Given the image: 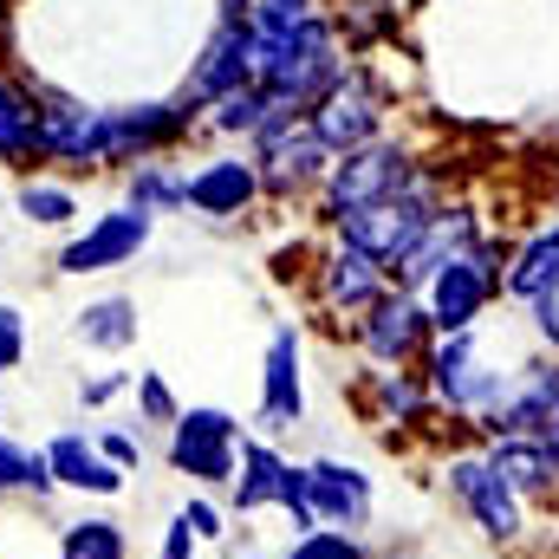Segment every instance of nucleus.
I'll list each match as a JSON object with an SVG mask.
<instances>
[{"label": "nucleus", "mask_w": 559, "mask_h": 559, "mask_svg": "<svg viewBox=\"0 0 559 559\" xmlns=\"http://www.w3.org/2000/svg\"><path fill=\"white\" fill-rule=\"evenodd\" d=\"M345 39H338V26H332V13L319 7L312 20H299L286 39L274 46H254V85L274 98L286 118H306L338 79H345Z\"/></svg>", "instance_id": "1"}, {"label": "nucleus", "mask_w": 559, "mask_h": 559, "mask_svg": "<svg viewBox=\"0 0 559 559\" xmlns=\"http://www.w3.org/2000/svg\"><path fill=\"white\" fill-rule=\"evenodd\" d=\"M442 202H449L442 169H429V163H423V176L404 189V195L338 215V222H332V241H338V248H352V254H365V261H378V267L391 274V267H397V261L423 241V228H429V215H436Z\"/></svg>", "instance_id": "2"}, {"label": "nucleus", "mask_w": 559, "mask_h": 559, "mask_svg": "<svg viewBox=\"0 0 559 559\" xmlns=\"http://www.w3.org/2000/svg\"><path fill=\"white\" fill-rule=\"evenodd\" d=\"M423 176V156L417 143L404 138H384L365 143V150H345L338 163H332V176L319 182V195H312V215L332 228L338 215H352V209H371V202H391V195H404L411 182Z\"/></svg>", "instance_id": "3"}, {"label": "nucleus", "mask_w": 559, "mask_h": 559, "mask_svg": "<svg viewBox=\"0 0 559 559\" xmlns=\"http://www.w3.org/2000/svg\"><path fill=\"white\" fill-rule=\"evenodd\" d=\"M228 514L235 521H254V514H286L293 540L312 534V501H306V462H293L280 442L254 436L241 442V462H235V481H228Z\"/></svg>", "instance_id": "4"}, {"label": "nucleus", "mask_w": 559, "mask_h": 559, "mask_svg": "<svg viewBox=\"0 0 559 559\" xmlns=\"http://www.w3.org/2000/svg\"><path fill=\"white\" fill-rule=\"evenodd\" d=\"M501 267H508V248H501V235H481L468 254H455L442 274L423 286V312H429V325H436V338H449V332H475L481 319H488V306L501 299Z\"/></svg>", "instance_id": "5"}, {"label": "nucleus", "mask_w": 559, "mask_h": 559, "mask_svg": "<svg viewBox=\"0 0 559 559\" xmlns=\"http://www.w3.org/2000/svg\"><path fill=\"white\" fill-rule=\"evenodd\" d=\"M436 475H442L449 501L462 508V521H468L488 547H521V540H527V501L488 468L481 442H475V449H449Z\"/></svg>", "instance_id": "6"}, {"label": "nucleus", "mask_w": 559, "mask_h": 559, "mask_svg": "<svg viewBox=\"0 0 559 559\" xmlns=\"http://www.w3.org/2000/svg\"><path fill=\"white\" fill-rule=\"evenodd\" d=\"M241 442H248V423L222 404H182L176 429L163 436V468L195 481V488H228L235 481V462H241Z\"/></svg>", "instance_id": "7"}, {"label": "nucleus", "mask_w": 559, "mask_h": 559, "mask_svg": "<svg viewBox=\"0 0 559 559\" xmlns=\"http://www.w3.org/2000/svg\"><path fill=\"white\" fill-rule=\"evenodd\" d=\"M202 131V111L189 98H131V105H105V169H138L150 156H176L182 143Z\"/></svg>", "instance_id": "8"}, {"label": "nucleus", "mask_w": 559, "mask_h": 559, "mask_svg": "<svg viewBox=\"0 0 559 559\" xmlns=\"http://www.w3.org/2000/svg\"><path fill=\"white\" fill-rule=\"evenodd\" d=\"M248 156L261 169V202H312L338 163V150L306 118H267V131L248 143Z\"/></svg>", "instance_id": "9"}, {"label": "nucleus", "mask_w": 559, "mask_h": 559, "mask_svg": "<svg viewBox=\"0 0 559 559\" xmlns=\"http://www.w3.org/2000/svg\"><path fill=\"white\" fill-rule=\"evenodd\" d=\"M33 150H39V169L105 176V105H92L79 92H39Z\"/></svg>", "instance_id": "10"}, {"label": "nucleus", "mask_w": 559, "mask_h": 559, "mask_svg": "<svg viewBox=\"0 0 559 559\" xmlns=\"http://www.w3.org/2000/svg\"><path fill=\"white\" fill-rule=\"evenodd\" d=\"M306 124L332 143L338 156L345 150H365V143H378L391 131V92H384V79L371 66H345V79L306 111Z\"/></svg>", "instance_id": "11"}, {"label": "nucleus", "mask_w": 559, "mask_h": 559, "mask_svg": "<svg viewBox=\"0 0 559 559\" xmlns=\"http://www.w3.org/2000/svg\"><path fill=\"white\" fill-rule=\"evenodd\" d=\"M352 345H358V358H365L371 371H417L423 352L436 345V325H429V312H423L417 293L391 286V293L352 325Z\"/></svg>", "instance_id": "12"}, {"label": "nucleus", "mask_w": 559, "mask_h": 559, "mask_svg": "<svg viewBox=\"0 0 559 559\" xmlns=\"http://www.w3.org/2000/svg\"><path fill=\"white\" fill-rule=\"evenodd\" d=\"M306 429V332L299 319H274L267 352H261V404H254V436H293Z\"/></svg>", "instance_id": "13"}, {"label": "nucleus", "mask_w": 559, "mask_h": 559, "mask_svg": "<svg viewBox=\"0 0 559 559\" xmlns=\"http://www.w3.org/2000/svg\"><path fill=\"white\" fill-rule=\"evenodd\" d=\"M150 235H156V222L138 215V209H98L85 228H72L66 235V248H59V274L66 280H92V274H118V267H138V254L150 248Z\"/></svg>", "instance_id": "14"}, {"label": "nucleus", "mask_w": 559, "mask_h": 559, "mask_svg": "<svg viewBox=\"0 0 559 559\" xmlns=\"http://www.w3.org/2000/svg\"><path fill=\"white\" fill-rule=\"evenodd\" d=\"M306 501H312V521L338 527V534H371V521H378V481L345 455L306 462Z\"/></svg>", "instance_id": "15"}, {"label": "nucleus", "mask_w": 559, "mask_h": 559, "mask_svg": "<svg viewBox=\"0 0 559 559\" xmlns=\"http://www.w3.org/2000/svg\"><path fill=\"white\" fill-rule=\"evenodd\" d=\"M391 293V274L378 267V261H365V254H352V248H325L319 261H312V299H319V312L332 319V325H358L378 299Z\"/></svg>", "instance_id": "16"}, {"label": "nucleus", "mask_w": 559, "mask_h": 559, "mask_svg": "<svg viewBox=\"0 0 559 559\" xmlns=\"http://www.w3.org/2000/svg\"><path fill=\"white\" fill-rule=\"evenodd\" d=\"M261 209V169L248 150H215V156H195L189 169V215L202 222H241Z\"/></svg>", "instance_id": "17"}, {"label": "nucleus", "mask_w": 559, "mask_h": 559, "mask_svg": "<svg viewBox=\"0 0 559 559\" xmlns=\"http://www.w3.org/2000/svg\"><path fill=\"white\" fill-rule=\"evenodd\" d=\"M241 85H254V39H248V26H209V39H202V52L189 59V72H182V85H176V98H189L195 111H209L215 98H228V92H241Z\"/></svg>", "instance_id": "18"}, {"label": "nucleus", "mask_w": 559, "mask_h": 559, "mask_svg": "<svg viewBox=\"0 0 559 559\" xmlns=\"http://www.w3.org/2000/svg\"><path fill=\"white\" fill-rule=\"evenodd\" d=\"M488 228H481V209L475 202H442L436 215H429V228H423V241L391 267V286H404V293H423L429 280L442 274L455 254H468L475 241H481Z\"/></svg>", "instance_id": "19"}, {"label": "nucleus", "mask_w": 559, "mask_h": 559, "mask_svg": "<svg viewBox=\"0 0 559 559\" xmlns=\"http://www.w3.org/2000/svg\"><path fill=\"white\" fill-rule=\"evenodd\" d=\"M39 455H46V468H52V488H59V495H79V501H118V495L131 488V475H124V468H111V462L92 449V436H85V429H52V436L39 442Z\"/></svg>", "instance_id": "20"}, {"label": "nucleus", "mask_w": 559, "mask_h": 559, "mask_svg": "<svg viewBox=\"0 0 559 559\" xmlns=\"http://www.w3.org/2000/svg\"><path fill=\"white\" fill-rule=\"evenodd\" d=\"M481 455H488V468H495L527 508H554L559 501V462L540 436H495V442H481Z\"/></svg>", "instance_id": "21"}, {"label": "nucleus", "mask_w": 559, "mask_h": 559, "mask_svg": "<svg viewBox=\"0 0 559 559\" xmlns=\"http://www.w3.org/2000/svg\"><path fill=\"white\" fill-rule=\"evenodd\" d=\"M554 417H559V358L514 365V391H508V404L495 411V423H488L481 442H495V436H540Z\"/></svg>", "instance_id": "22"}, {"label": "nucleus", "mask_w": 559, "mask_h": 559, "mask_svg": "<svg viewBox=\"0 0 559 559\" xmlns=\"http://www.w3.org/2000/svg\"><path fill=\"white\" fill-rule=\"evenodd\" d=\"M365 417L378 429H391V423L397 429H429L442 411H436L423 371H365Z\"/></svg>", "instance_id": "23"}, {"label": "nucleus", "mask_w": 559, "mask_h": 559, "mask_svg": "<svg viewBox=\"0 0 559 559\" xmlns=\"http://www.w3.org/2000/svg\"><path fill=\"white\" fill-rule=\"evenodd\" d=\"M138 332H143V319H138V299L131 293H98V299H85L72 312V338L85 352H105V358H124L138 345Z\"/></svg>", "instance_id": "24"}, {"label": "nucleus", "mask_w": 559, "mask_h": 559, "mask_svg": "<svg viewBox=\"0 0 559 559\" xmlns=\"http://www.w3.org/2000/svg\"><path fill=\"white\" fill-rule=\"evenodd\" d=\"M33 118H39V85L0 72V169H7V176H33V169H39Z\"/></svg>", "instance_id": "25"}, {"label": "nucleus", "mask_w": 559, "mask_h": 559, "mask_svg": "<svg viewBox=\"0 0 559 559\" xmlns=\"http://www.w3.org/2000/svg\"><path fill=\"white\" fill-rule=\"evenodd\" d=\"M547 286H559V222H540L521 248H508V267H501V299L514 306L540 299Z\"/></svg>", "instance_id": "26"}, {"label": "nucleus", "mask_w": 559, "mask_h": 559, "mask_svg": "<svg viewBox=\"0 0 559 559\" xmlns=\"http://www.w3.org/2000/svg\"><path fill=\"white\" fill-rule=\"evenodd\" d=\"M124 209H138V215H150V222L189 215V163L150 156V163H138V169H124Z\"/></svg>", "instance_id": "27"}, {"label": "nucleus", "mask_w": 559, "mask_h": 559, "mask_svg": "<svg viewBox=\"0 0 559 559\" xmlns=\"http://www.w3.org/2000/svg\"><path fill=\"white\" fill-rule=\"evenodd\" d=\"M13 209H20V222H33V228H46V235H72L79 228V189L72 182H59V176H46V169H33V176H20L13 182Z\"/></svg>", "instance_id": "28"}, {"label": "nucleus", "mask_w": 559, "mask_h": 559, "mask_svg": "<svg viewBox=\"0 0 559 559\" xmlns=\"http://www.w3.org/2000/svg\"><path fill=\"white\" fill-rule=\"evenodd\" d=\"M267 118H286V111H280V105L267 98V92H261V85H241V92H228V98H215V105L202 111V131H209V138H222V143H241V150H248V143L267 131Z\"/></svg>", "instance_id": "29"}, {"label": "nucleus", "mask_w": 559, "mask_h": 559, "mask_svg": "<svg viewBox=\"0 0 559 559\" xmlns=\"http://www.w3.org/2000/svg\"><path fill=\"white\" fill-rule=\"evenodd\" d=\"M0 501H33V508H52V501H59L46 455H39L33 442L7 436V429H0Z\"/></svg>", "instance_id": "30"}, {"label": "nucleus", "mask_w": 559, "mask_h": 559, "mask_svg": "<svg viewBox=\"0 0 559 559\" xmlns=\"http://www.w3.org/2000/svg\"><path fill=\"white\" fill-rule=\"evenodd\" d=\"M52 559H131V534L118 514H72L59 521Z\"/></svg>", "instance_id": "31"}, {"label": "nucleus", "mask_w": 559, "mask_h": 559, "mask_svg": "<svg viewBox=\"0 0 559 559\" xmlns=\"http://www.w3.org/2000/svg\"><path fill=\"white\" fill-rule=\"evenodd\" d=\"M131 404H138V429H176V417H182V397L169 391V378L163 371H138V384H131Z\"/></svg>", "instance_id": "32"}, {"label": "nucleus", "mask_w": 559, "mask_h": 559, "mask_svg": "<svg viewBox=\"0 0 559 559\" xmlns=\"http://www.w3.org/2000/svg\"><path fill=\"white\" fill-rule=\"evenodd\" d=\"M280 559H378V547L365 534H338V527H312L299 540H286Z\"/></svg>", "instance_id": "33"}, {"label": "nucleus", "mask_w": 559, "mask_h": 559, "mask_svg": "<svg viewBox=\"0 0 559 559\" xmlns=\"http://www.w3.org/2000/svg\"><path fill=\"white\" fill-rule=\"evenodd\" d=\"M92 449L111 468H124V475H143V462H150V442H143V429H131V423H98L92 429Z\"/></svg>", "instance_id": "34"}, {"label": "nucleus", "mask_w": 559, "mask_h": 559, "mask_svg": "<svg viewBox=\"0 0 559 559\" xmlns=\"http://www.w3.org/2000/svg\"><path fill=\"white\" fill-rule=\"evenodd\" d=\"M131 384H138V371H92V378H79V411H111L118 397H131Z\"/></svg>", "instance_id": "35"}, {"label": "nucleus", "mask_w": 559, "mask_h": 559, "mask_svg": "<svg viewBox=\"0 0 559 559\" xmlns=\"http://www.w3.org/2000/svg\"><path fill=\"white\" fill-rule=\"evenodd\" d=\"M176 514H182V527H189L202 547H209V540H228V508H222V501H209V495H189Z\"/></svg>", "instance_id": "36"}, {"label": "nucleus", "mask_w": 559, "mask_h": 559, "mask_svg": "<svg viewBox=\"0 0 559 559\" xmlns=\"http://www.w3.org/2000/svg\"><path fill=\"white\" fill-rule=\"evenodd\" d=\"M26 365V312L0 299V378H13Z\"/></svg>", "instance_id": "37"}, {"label": "nucleus", "mask_w": 559, "mask_h": 559, "mask_svg": "<svg viewBox=\"0 0 559 559\" xmlns=\"http://www.w3.org/2000/svg\"><path fill=\"white\" fill-rule=\"evenodd\" d=\"M527 319H534V338L559 358V286H547L540 299H527Z\"/></svg>", "instance_id": "38"}, {"label": "nucleus", "mask_w": 559, "mask_h": 559, "mask_svg": "<svg viewBox=\"0 0 559 559\" xmlns=\"http://www.w3.org/2000/svg\"><path fill=\"white\" fill-rule=\"evenodd\" d=\"M156 559H202V540L182 527V514L163 521V534H156Z\"/></svg>", "instance_id": "39"}, {"label": "nucleus", "mask_w": 559, "mask_h": 559, "mask_svg": "<svg viewBox=\"0 0 559 559\" xmlns=\"http://www.w3.org/2000/svg\"><path fill=\"white\" fill-rule=\"evenodd\" d=\"M248 13H254V0H215V20H222V26H241Z\"/></svg>", "instance_id": "40"}, {"label": "nucleus", "mask_w": 559, "mask_h": 559, "mask_svg": "<svg viewBox=\"0 0 559 559\" xmlns=\"http://www.w3.org/2000/svg\"><path fill=\"white\" fill-rule=\"evenodd\" d=\"M540 442H547V449H554V462H559V417L547 423V429H540Z\"/></svg>", "instance_id": "41"}, {"label": "nucleus", "mask_w": 559, "mask_h": 559, "mask_svg": "<svg viewBox=\"0 0 559 559\" xmlns=\"http://www.w3.org/2000/svg\"><path fill=\"white\" fill-rule=\"evenodd\" d=\"M241 559H267V554H241Z\"/></svg>", "instance_id": "42"}, {"label": "nucleus", "mask_w": 559, "mask_h": 559, "mask_svg": "<svg viewBox=\"0 0 559 559\" xmlns=\"http://www.w3.org/2000/svg\"><path fill=\"white\" fill-rule=\"evenodd\" d=\"M404 559H411V554H404Z\"/></svg>", "instance_id": "43"}]
</instances>
